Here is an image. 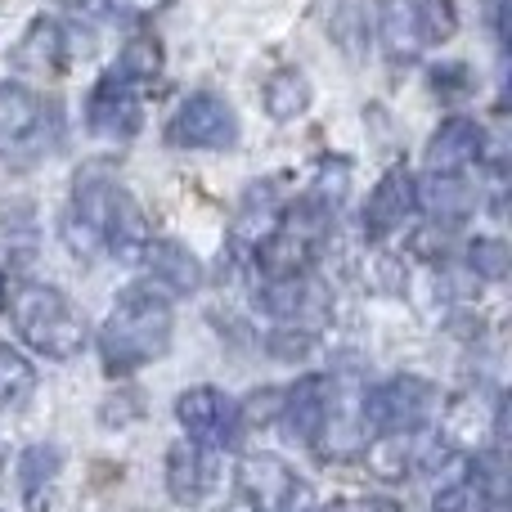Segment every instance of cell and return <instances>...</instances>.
<instances>
[{
    "label": "cell",
    "instance_id": "cell-1",
    "mask_svg": "<svg viewBox=\"0 0 512 512\" xmlns=\"http://www.w3.org/2000/svg\"><path fill=\"white\" fill-rule=\"evenodd\" d=\"M171 301L158 288H126L113 301L104 328H99V355L108 373H135L144 364L162 360L171 346Z\"/></svg>",
    "mask_w": 512,
    "mask_h": 512
},
{
    "label": "cell",
    "instance_id": "cell-2",
    "mask_svg": "<svg viewBox=\"0 0 512 512\" xmlns=\"http://www.w3.org/2000/svg\"><path fill=\"white\" fill-rule=\"evenodd\" d=\"M9 319H14L18 337L32 351L50 355V360H72L86 351V319L77 315L68 297L50 283H18L5 297Z\"/></svg>",
    "mask_w": 512,
    "mask_h": 512
},
{
    "label": "cell",
    "instance_id": "cell-3",
    "mask_svg": "<svg viewBox=\"0 0 512 512\" xmlns=\"http://www.w3.org/2000/svg\"><path fill=\"white\" fill-rule=\"evenodd\" d=\"M59 140V108L23 81H0V167H32Z\"/></svg>",
    "mask_w": 512,
    "mask_h": 512
},
{
    "label": "cell",
    "instance_id": "cell-4",
    "mask_svg": "<svg viewBox=\"0 0 512 512\" xmlns=\"http://www.w3.org/2000/svg\"><path fill=\"white\" fill-rule=\"evenodd\" d=\"M364 423L373 432H418L427 427L436 414H441V391L427 378H414V373H400L391 382H378L364 396Z\"/></svg>",
    "mask_w": 512,
    "mask_h": 512
},
{
    "label": "cell",
    "instance_id": "cell-5",
    "mask_svg": "<svg viewBox=\"0 0 512 512\" xmlns=\"http://www.w3.org/2000/svg\"><path fill=\"white\" fill-rule=\"evenodd\" d=\"M167 140L176 149H234L239 144V117H234L230 99H221L216 90H198L167 122Z\"/></svg>",
    "mask_w": 512,
    "mask_h": 512
},
{
    "label": "cell",
    "instance_id": "cell-6",
    "mask_svg": "<svg viewBox=\"0 0 512 512\" xmlns=\"http://www.w3.org/2000/svg\"><path fill=\"white\" fill-rule=\"evenodd\" d=\"M144 122V108H140V86L126 81L122 72H104V77L90 86L86 95V126L90 135L99 140H131Z\"/></svg>",
    "mask_w": 512,
    "mask_h": 512
},
{
    "label": "cell",
    "instance_id": "cell-7",
    "mask_svg": "<svg viewBox=\"0 0 512 512\" xmlns=\"http://www.w3.org/2000/svg\"><path fill=\"white\" fill-rule=\"evenodd\" d=\"M176 418L185 423L189 441L203 450H225L239 436V405L216 387H189L176 400Z\"/></svg>",
    "mask_w": 512,
    "mask_h": 512
},
{
    "label": "cell",
    "instance_id": "cell-8",
    "mask_svg": "<svg viewBox=\"0 0 512 512\" xmlns=\"http://www.w3.org/2000/svg\"><path fill=\"white\" fill-rule=\"evenodd\" d=\"M414 212H418V180L405 162H396V167L373 185L369 203H364V234H369L373 243L391 239L396 230H405V221Z\"/></svg>",
    "mask_w": 512,
    "mask_h": 512
},
{
    "label": "cell",
    "instance_id": "cell-9",
    "mask_svg": "<svg viewBox=\"0 0 512 512\" xmlns=\"http://www.w3.org/2000/svg\"><path fill=\"white\" fill-rule=\"evenodd\" d=\"M328 414H333V387H328V378H319V373L292 382L279 396V423L288 427V436L297 445H319Z\"/></svg>",
    "mask_w": 512,
    "mask_h": 512
},
{
    "label": "cell",
    "instance_id": "cell-10",
    "mask_svg": "<svg viewBox=\"0 0 512 512\" xmlns=\"http://www.w3.org/2000/svg\"><path fill=\"white\" fill-rule=\"evenodd\" d=\"M239 490L256 512H292L301 495V477L279 454H252L239 463Z\"/></svg>",
    "mask_w": 512,
    "mask_h": 512
},
{
    "label": "cell",
    "instance_id": "cell-11",
    "mask_svg": "<svg viewBox=\"0 0 512 512\" xmlns=\"http://www.w3.org/2000/svg\"><path fill=\"white\" fill-rule=\"evenodd\" d=\"M140 265L149 270V288H158L162 297H189L203 288V261L176 239H149Z\"/></svg>",
    "mask_w": 512,
    "mask_h": 512
},
{
    "label": "cell",
    "instance_id": "cell-12",
    "mask_svg": "<svg viewBox=\"0 0 512 512\" xmlns=\"http://www.w3.org/2000/svg\"><path fill=\"white\" fill-rule=\"evenodd\" d=\"M481 158H486V131L472 117H445L427 140V171L441 176H463Z\"/></svg>",
    "mask_w": 512,
    "mask_h": 512
},
{
    "label": "cell",
    "instance_id": "cell-13",
    "mask_svg": "<svg viewBox=\"0 0 512 512\" xmlns=\"http://www.w3.org/2000/svg\"><path fill=\"white\" fill-rule=\"evenodd\" d=\"M373 27H378V45L396 63H409L427 50L423 27H418V0H378Z\"/></svg>",
    "mask_w": 512,
    "mask_h": 512
},
{
    "label": "cell",
    "instance_id": "cell-14",
    "mask_svg": "<svg viewBox=\"0 0 512 512\" xmlns=\"http://www.w3.org/2000/svg\"><path fill=\"white\" fill-rule=\"evenodd\" d=\"M418 212L436 216L441 225H459L477 212V194L463 176H441L427 171V180H418Z\"/></svg>",
    "mask_w": 512,
    "mask_h": 512
},
{
    "label": "cell",
    "instance_id": "cell-15",
    "mask_svg": "<svg viewBox=\"0 0 512 512\" xmlns=\"http://www.w3.org/2000/svg\"><path fill=\"white\" fill-rule=\"evenodd\" d=\"M63 54H68V27L45 14L32 18V27H27L14 45V63L23 72H54Z\"/></svg>",
    "mask_w": 512,
    "mask_h": 512
},
{
    "label": "cell",
    "instance_id": "cell-16",
    "mask_svg": "<svg viewBox=\"0 0 512 512\" xmlns=\"http://www.w3.org/2000/svg\"><path fill=\"white\" fill-rule=\"evenodd\" d=\"M63 472V454L59 445H27L18 459V490H23L27 512H45L50 504V486Z\"/></svg>",
    "mask_w": 512,
    "mask_h": 512
},
{
    "label": "cell",
    "instance_id": "cell-17",
    "mask_svg": "<svg viewBox=\"0 0 512 512\" xmlns=\"http://www.w3.org/2000/svg\"><path fill=\"white\" fill-rule=\"evenodd\" d=\"M212 486V472H207V459H203V445L194 441H180L171 445L167 454V495L176 504H198Z\"/></svg>",
    "mask_w": 512,
    "mask_h": 512
},
{
    "label": "cell",
    "instance_id": "cell-18",
    "mask_svg": "<svg viewBox=\"0 0 512 512\" xmlns=\"http://www.w3.org/2000/svg\"><path fill=\"white\" fill-rule=\"evenodd\" d=\"M261 104L270 113V122H297L310 108V81L297 68H279L261 90Z\"/></svg>",
    "mask_w": 512,
    "mask_h": 512
},
{
    "label": "cell",
    "instance_id": "cell-19",
    "mask_svg": "<svg viewBox=\"0 0 512 512\" xmlns=\"http://www.w3.org/2000/svg\"><path fill=\"white\" fill-rule=\"evenodd\" d=\"M279 216H283V207H279V198H274V189L270 185H252L248 194H243L239 216H234V239L256 248V243L279 225Z\"/></svg>",
    "mask_w": 512,
    "mask_h": 512
},
{
    "label": "cell",
    "instance_id": "cell-20",
    "mask_svg": "<svg viewBox=\"0 0 512 512\" xmlns=\"http://www.w3.org/2000/svg\"><path fill=\"white\" fill-rule=\"evenodd\" d=\"M36 396V369L27 355L0 346V418L23 414Z\"/></svg>",
    "mask_w": 512,
    "mask_h": 512
},
{
    "label": "cell",
    "instance_id": "cell-21",
    "mask_svg": "<svg viewBox=\"0 0 512 512\" xmlns=\"http://www.w3.org/2000/svg\"><path fill=\"white\" fill-rule=\"evenodd\" d=\"M495 499H499V481L477 468L468 481H454V486L436 490L432 512H486Z\"/></svg>",
    "mask_w": 512,
    "mask_h": 512
},
{
    "label": "cell",
    "instance_id": "cell-22",
    "mask_svg": "<svg viewBox=\"0 0 512 512\" xmlns=\"http://www.w3.org/2000/svg\"><path fill=\"white\" fill-rule=\"evenodd\" d=\"M364 459H369V472L378 481H405L409 468H414V445H409L405 432H378L369 441V450H364Z\"/></svg>",
    "mask_w": 512,
    "mask_h": 512
},
{
    "label": "cell",
    "instance_id": "cell-23",
    "mask_svg": "<svg viewBox=\"0 0 512 512\" xmlns=\"http://www.w3.org/2000/svg\"><path fill=\"white\" fill-rule=\"evenodd\" d=\"M117 72L126 81H135V86H149L153 77H162V45L153 36H131L122 59H117Z\"/></svg>",
    "mask_w": 512,
    "mask_h": 512
},
{
    "label": "cell",
    "instance_id": "cell-24",
    "mask_svg": "<svg viewBox=\"0 0 512 512\" xmlns=\"http://www.w3.org/2000/svg\"><path fill=\"white\" fill-rule=\"evenodd\" d=\"M418 27H423L427 45H445L459 32V9L454 0H418Z\"/></svg>",
    "mask_w": 512,
    "mask_h": 512
},
{
    "label": "cell",
    "instance_id": "cell-25",
    "mask_svg": "<svg viewBox=\"0 0 512 512\" xmlns=\"http://www.w3.org/2000/svg\"><path fill=\"white\" fill-rule=\"evenodd\" d=\"M468 265H472L477 279H490V283L508 279V265H512L508 243L504 239H472L468 243Z\"/></svg>",
    "mask_w": 512,
    "mask_h": 512
},
{
    "label": "cell",
    "instance_id": "cell-26",
    "mask_svg": "<svg viewBox=\"0 0 512 512\" xmlns=\"http://www.w3.org/2000/svg\"><path fill=\"white\" fill-rule=\"evenodd\" d=\"M346 185H351V171H346V162H324L306 198H310V203H319L324 212L337 216V207L346 203Z\"/></svg>",
    "mask_w": 512,
    "mask_h": 512
},
{
    "label": "cell",
    "instance_id": "cell-27",
    "mask_svg": "<svg viewBox=\"0 0 512 512\" xmlns=\"http://www.w3.org/2000/svg\"><path fill=\"white\" fill-rule=\"evenodd\" d=\"M310 346H315V333H306V328H279V333H270V351L279 360H301V355H310Z\"/></svg>",
    "mask_w": 512,
    "mask_h": 512
},
{
    "label": "cell",
    "instance_id": "cell-28",
    "mask_svg": "<svg viewBox=\"0 0 512 512\" xmlns=\"http://www.w3.org/2000/svg\"><path fill=\"white\" fill-rule=\"evenodd\" d=\"M432 86H436V95L454 99V95H468L472 77H468V68H463V63H441V68L432 72Z\"/></svg>",
    "mask_w": 512,
    "mask_h": 512
},
{
    "label": "cell",
    "instance_id": "cell-29",
    "mask_svg": "<svg viewBox=\"0 0 512 512\" xmlns=\"http://www.w3.org/2000/svg\"><path fill=\"white\" fill-rule=\"evenodd\" d=\"M162 5H167V0H108V9H122V14H131V18H149V14H158Z\"/></svg>",
    "mask_w": 512,
    "mask_h": 512
},
{
    "label": "cell",
    "instance_id": "cell-30",
    "mask_svg": "<svg viewBox=\"0 0 512 512\" xmlns=\"http://www.w3.org/2000/svg\"><path fill=\"white\" fill-rule=\"evenodd\" d=\"M333 512H405V508L391 504V499H355V504H342Z\"/></svg>",
    "mask_w": 512,
    "mask_h": 512
},
{
    "label": "cell",
    "instance_id": "cell-31",
    "mask_svg": "<svg viewBox=\"0 0 512 512\" xmlns=\"http://www.w3.org/2000/svg\"><path fill=\"white\" fill-rule=\"evenodd\" d=\"M63 9H77V14H86V9H108V0H59Z\"/></svg>",
    "mask_w": 512,
    "mask_h": 512
},
{
    "label": "cell",
    "instance_id": "cell-32",
    "mask_svg": "<svg viewBox=\"0 0 512 512\" xmlns=\"http://www.w3.org/2000/svg\"><path fill=\"white\" fill-rule=\"evenodd\" d=\"M5 297L9 292H5V274H0V310H5Z\"/></svg>",
    "mask_w": 512,
    "mask_h": 512
}]
</instances>
